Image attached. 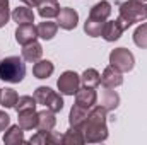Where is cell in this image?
Returning a JSON list of instances; mask_svg holds the SVG:
<instances>
[{"label":"cell","instance_id":"6da1fadb","mask_svg":"<svg viewBox=\"0 0 147 145\" xmlns=\"http://www.w3.org/2000/svg\"><path fill=\"white\" fill-rule=\"evenodd\" d=\"M123 28L128 29L135 22H144L147 19V5H144L142 0H127L120 3V15Z\"/></svg>","mask_w":147,"mask_h":145},{"label":"cell","instance_id":"7a4b0ae2","mask_svg":"<svg viewBox=\"0 0 147 145\" xmlns=\"http://www.w3.org/2000/svg\"><path fill=\"white\" fill-rule=\"evenodd\" d=\"M26 77V65L19 56H7L0 60V80L9 84H19Z\"/></svg>","mask_w":147,"mask_h":145},{"label":"cell","instance_id":"3957f363","mask_svg":"<svg viewBox=\"0 0 147 145\" xmlns=\"http://www.w3.org/2000/svg\"><path fill=\"white\" fill-rule=\"evenodd\" d=\"M34 99L38 101V104H43L45 108L51 109L53 113H58V111L63 109V99H62V96L58 92L51 91L50 87H45V85L38 87L36 91H34Z\"/></svg>","mask_w":147,"mask_h":145},{"label":"cell","instance_id":"277c9868","mask_svg":"<svg viewBox=\"0 0 147 145\" xmlns=\"http://www.w3.org/2000/svg\"><path fill=\"white\" fill-rule=\"evenodd\" d=\"M80 130H82L84 140L87 144H101V142H105L108 138L106 123H94V121H89L86 118V121L82 123Z\"/></svg>","mask_w":147,"mask_h":145},{"label":"cell","instance_id":"5b68a950","mask_svg":"<svg viewBox=\"0 0 147 145\" xmlns=\"http://www.w3.org/2000/svg\"><path fill=\"white\" fill-rule=\"evenodd\" d=\"M110 65L121 73L130 72L135 65V56L127 48H115L110 53Z\"/></svg>","mask_w":147,"mask_h":145},{"label":"cell","instance_id":"8992f818","mask_svg":"<svg viewBox=\"0 0 147 145\" xmlns=\"http://www.w3.org/2000/svg\"><path fill=\"white\" fill-rule=\"evenodd\" d=\"M57 87L63 96H75V92L80 89V75L74 70L63 72L57 80Z\"/></svg>","mask_w":147,"mask_h":145},{"label":"cell","instance_id":"52a82bcc","mask_svg":"<svg viewBox=\"0 0 147 145\" xmlns=\"http://www.w3.org/2000/svg\"><path fill=\"white\" fill-rule=\"evenodd\" d=\"M77 22H79V14L77 10H74L72 7H63L60 9L58 15H57V24L58 28L65 29V31H72L77 28Z\"/></svg>","mask_w":147,"mask_h":145},{"label":"cell","instance_id":"ba28073f","mask_svg":"<svg viewBox=\"0 0 147 145\" xmlns=\"http://www.w3.org/2000/svg\"><path fill=\"white\" fill-rule=\"evenodd\" d=\"M38 36V28L34 24H19L17 29H16V41L19 44H28V43H33L36 41Z\"/></svg>","mask_w":147,"mask_h":145},{"label":"cell","instance_id":"9c48e42d","mask_svg":"<svg viewBox=\"0 0 147 145\" xmlns=\"http://www.w3.org/2000/svg\"><path fill=\"white\" fill-rule=\"evenodd\" d=\"M98 101V92L92 87H82L75 92V104L86 109H91Z\"/></svg>","mask_w":147,"mask_h":145},{"label":"cell","instance_id":"30bf717a","mask_svg":"<svg viewBox=\"0 0 147 145\" xmlns=\"http://www.w3.org/2000/svg\"><path fill=\"white\" fill-rule=\"evenodd\" d=\"M101 84H103V87H108V89L120 87L123 84V75H121V72H118L115 67L110 65L101 73Z\"/></svg>","mask_w":147,"mask_h":145},{"label":"cell","instance_id":"8fae6325","mask_svg":"<svg viewBox=\"0 0 147 145\" xmlns=\"http://www.w3.org/2000/svg\"><path fill=\"white\" fill-rule=\"evenodd\" d=\"M125 31V28H123V24H121V21L116 17L115 21H106L105 22V28H103V34L101 36L105 38L106 41H116V39H120L121 36V33Z\"/></svg>","mask_w":147,"mask_h":145},{"label":"cell","instance_id":"7c38bea8","mask_svg":"<svg viewBox=\"0 0 147 145\" xmlns=\"http://www.w3.org/2000/svg\"><path fill=\"white\" fill-rule=\"evenodd\" d=\"M57 125V116L51 109H43L38 113V123H36V130L38 132H51Z\"/></svg>","mask_w":147,"mask_h":145},{"label":"cell","instance_id":"4fadbf2b","mask_svg":"<svg viewBox=\"0 0 147 145\" xmlns=\"http://www.w3.org/2000/svg\"><path fill=\"white\" fill-rule=\"evenodd\" d=\"M111 15V3L108 0H101L98 2L96 5L91 7L89 10V17L91 19H96V21H108V17Z\"/></svg>","mask_w":147,"mask_h":145},{"label":"cell","instance_id":"5bb4252c","mask_svg":"<svg viewBox=\"0 0 147 145\" xmlns=\"http://www.w3.org/2000/svg\"><path fill=\"white\" fill-rule=\"evenodd\" d=\"M10 17L14 19V22H17V26L19 24H33L34 22V12L28 5L16 7L14 12L10 14Z\"/></svg>","mask_w":147,"mask_h":145},{"label":"cell","instance_id":"9a60e30c","mask_svg":"<svg viewBox=\"0 0 147 145\" xmlns=\"http://www.w3.org/2000/svg\"><path fill=\"white\" fill-rule=\"evenodd\" d=\"M43 55V46L38 43V41H33V43H28L22 46V58L29 63H34L41 58Z\"/></svg>","mask_w":147,"mask_h":145},{"label":"cell","instance_id":"2e32d148","mask_svg":"<svg viewBox=\"0 0 147 145\" xmlns=\"http://www.w3.org/2000/svg\"><path fill=\"white\" fill-rule=\"evenodd\" d=\"M17 125L22 128V130H33L36 128V123H38V113L36 109H29V111H21L17 113Z\"/></svg>","mask_w":147,"mask_h":145},{"label":"cell","instance_id":"e0dca14e","mask_svg":"<svg viewBox=\"0 0 147 145\" xmlns=\"http://www.w3.org/2000/svg\"><path fill=\"white\" fill-rule=\"evenodd\" d=\"M3 144L5 145H19L24 144V132L19 125H12L7 128L5 135H3Z\"/></svg>","mask_w":147,"mask_h":145},{"label":"cell","instance_id":"ac0fdd59","mask_svg":"<svg viewBox=\"0 0 147 145\" xmlns=\"http://www.w3.org/2000/svg\"><path fill=\"white\" fill-rule=\"evenodd\" d=\"M120 104V96L116 91H111L108 87H105V91H101V106L106 111H113L118 108Z\"/></svg>","mask_w":147,"mask_h":145},{"label":"cell","instance_id":"d6986e66","mask_svg":"<svg viewBox=\"0 0 147 145\" xmlns=\"http://www.w3.org/2000/svg\"><path fill=\"white\" fill-rule=\"evenodd\" d=\"M55 72V65L50 62V60H38L34 62V67H33V75L36 79H48L51 77V73Z\"/></svg>","mask_w":147,"mask_h":145},{"label":"cell","instance_id":"ffe728a7","mask_svg":"<svg viewBox=\"0 0 147 145\" xmlns=\"http://www.w3.org/2000/svg\"><path fill=\"white\" fill-rule=\"evenodd\" d=\"M38 28V36L45 41H50L57 36V31H58V24L57 22H50L45 19V22H39L36 26Z\"/></svg>","mask_w":147,"mask_h":145},{"label":"cell","instance_id":"44dd1931","mask_svg":"<svg viewBox=\"0 0 147 145\" xmlns=\"http://www.w3.org/2000/svg\"><path fill=\"white\" fill-rule=\"evenodd\" d=\"M58 12H60V5L57 3V0H46V2H41V5L38 7V14H39L43 19L57 17Z\"/></svg>","mask_w":147,"mask_h":145},{"label":"cell","instance_id":"7402d4cb","mask_svg":"<svg viewBox=\"0 0 147 145\" xmlns=\"http://www.w3.org/2000/svg\"><path fill=\"white\" fill-rule=\"evenodd\" d=\"M87 113H89V109L82 108V106H79V104H74L72 109H70V114H69L70 126L80 128V126H82V123H84V121H86V118H87Z\"/></svg>","mask_w":147,"mask_h":145},{"label":"cell","instance_id":"603a6c76","mask_svg":"<svg viewBox=\"0 0 147 145\" xmlns=\"http://www.w3.org/2000/svg\"><path fill=\"white\" fill-rule=\"evenodd\" d=\"M80 84L84 87H92L96 89L99 84H101V75L96 68H86L84 73L80 75Z\"/></svg>","mask_w":147,"mask_h":145},{"label":"cell","instance_id":"cb8c5ba5","mask_svg":"<svg viewBox=\"0 0 147 145\" xmlns=\"http://www.w3.org/2000/svg\"><path fill=\"white\" fill-rule=\"evenodd\" d=\"M105 22H106V21H105ZM105 22H103V21H96V19L87 17L86 22H84V31H86V34L91 36V38H99L101 34H103Z\"/></svg>","mask_w":147,"mask_h":145},{"label":"cell","instance_id":"d4e9b609","mask_svg":"<svg viewBox=\"0 0 147 145\" xmlns=\"http://www.w3.org/2000/svg\"><path fill=\"white\" fill-rule=\"evenodd\" d=\"M62 144H65V145H82V144H86L84 135H82V130H80V128H75V126H70V128L67 130V133L63 135Z\"/></svg>","mask_w":147,"mask_h":145},{"label":"cell","instance_id":"484cf974","mask_svg":"<svg viewBox=\"0 0 147 145\" xmlns=\"http://www.w3.org/2000/svg\"><path fill=\"white\" fill-rule=\"evenodd\" d=\"M19 96L14 89H2V94H0V104L3 108H14L16 103H17Z\"/></svg>","mask_w":147,"mask_h":145},{"label":"cell","instance_id":"4316f807","mask_svg":"<svg viewBox=\"0 0 147 145\" xmlns=\"http://www.w3.org/2000/svg\"><path fill=\"white\" fill-rule=\"evenodd\" d=\"M38 101L33 97V96H21L16 103V111L21 113V111H29V109H36Z\"/></svg>","mask_w":147,"mask_h":145},{"label":"cell","instance_id":"83f0119b","mask_svg":"<svg viewBox=\"0 0 147 145\" xmlns=\"http://www.w3.org/2000/svg\"><path fill=\"white\" fill-rule=\"evenodd\" d=\"M134 43H135L139 48H142V50L147 48V22L140 24V26L135 29V33H134Z\"/></svg>","mask_w":147,"mask_h":145},{"label":"cell","instance_id":"f1b7e54d","mask_svg":"<svg viewBox=\"0 0 147 145\" xmlns=\"http://www.w3.org/2000/svg\"><path fill=\"white\" fill-rule=\"evenodd\" d=\"M10 19V9L9 0H0V28H3Z\"/></svg>","mask_w":147,"mask_h":145},{"label":"cell","instance_id":"f546056e","mask_svg":"<svg viewBox=\"0 0 147 145\" xmlns=\"http://www.w3.org/2000/svg\"><path fill=\"white\" fill-rule=\"evenodd\" d=\"M63 140V135H60L58 132H48L46 135V145H60Z\"/></svg>","mask_w":147,"mask_h":145},{"label":"cell","instance_id":"4dcf8cb0","mask_svg":"<svg viewBox=\"0 0 147 145\" xmlns=\"http://www.w3.org/2000/svg\"><path fill=\"white\" fill-rule=\"evenodd\" d=\"M46 135H48V132H36V133L29 138V144H33V145H46Z\"/></svg>","mask_w":147,"mask_h":145},{"label":"cell","instance_id":"1f68e13d","mask_svg":"<svg viewBox=\"0 0 147 145\" xmlns=\"http://www.w3.org/2000/svg\"><path fill=\"white\" fill-rule=\"evenodd\" d=\"M9 126H10V116L5 111H0V132H3Z\"/></svg>","mask_w":147,"mask_h":145},{"label":"cell","instance_id":"d6a6232c","mask_svg":"<svg viewBox=\"0 0 147 145\" xmlns=\"http://www.w3.org/2000/svg\"><path fill=\"white\" fill-rule=\"evenodd\" d=\"M22 2H24L28 7H31V9H33V7H39L43 0H22Z\"/></svg>","mask_w":147,"mask_h":145},{"label":"cell","instance_id":"836d02e7","mask_svg":"<svg viewBox=\"0 0 147 145\" xmlns=\"http://www.w3.org/2000/svg\"><path fill=\"white\" fill-rule=\"evenodd\" d=\"M0 94H2V89H0Z\"/></svg>","mask_w":147,"mask_h":145},{"label":"cell","instance_id":"e575fe53","mask_svg":"<svg viewBox=\"0 0 147 145\" xmlns=\"http://www.w3.org/2000/svg\"><path fill=\"white\" fill-rule=\"evenodd\" d=\"M142 2H147V0H142Z\"/></svg>","mask_w":147,"mask_h":145}]
</instances>
